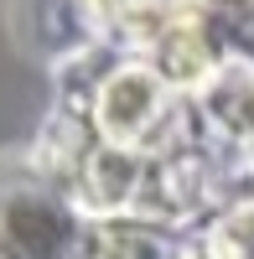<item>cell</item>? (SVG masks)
Instances as JSON below:
<instances>
[{
    "instance_id": "cell-1",
    "label": "cell",
    "mask_w": 254,
    "mask_h": 259,
    "mask_svg": "<svg viewBox=\"0 0 254 259\" xmlns=\"http://www.w3.org/2000/svg\"><path fill=\"white\" fill-rule=\"evenodd\" d=\"M197 104H202L207 124H213V135L228 140L254 166V68H228Z\"/></svg>"
},
{
    "instance_id": "cell-2",
    "label": "cell",
    "mask_w": 254,
    "mask_h": 259,
    "mask_svg": "<svg viewBox=\"0 0 254 259\" xmlns=\"http://www.w3.org/2000/svg\"><path fill=\"white\" fill-rule=\"evenodd\" d=\"M187 0H89V11L99 16V26L109 41H124V47H140L156 26H166Z\"/></svg>"
},
{
    "instance_id": "cell-3",
    "label": "cell",
    "mask_w": 254,
    "mask_h": 259,
    "mask_svg": "<svg viewBox=\"0 0 254 259\" xmlns=\"http://www.w3.org/2000/svg\"><path fill=\"white\" fill-rule=\"evenodd\" d=\"M197 244L207 259H254V192H244L223 212H213Z\"/></svg>"
},
{
    "instance_id": "cell-4",
    "label": "cell",
    "mask_w": 254,
    "mask_h": 259,
    "mask_svg": "<svg viewBox=\"0 0 254 259\" xmlns=\"http://www.w3.org/2000/svg\"><path fill=\"white\" fill-rule=\"evenodd\" d=\"M192 11L239 68H254V0H192Z\"/></svg>"
},
{
    "instance_id": "cell-5",
    "label": "cell",
    "mask_w": 254,
    "mask_h": 259,
    "mask_svg": "<svg viewBox=\"0 0 254 259\" xmlns=\"http://www.w3.org/2000/svg\"><path fill=\"white\" fill-rule=\"evenodd\" d=\"M166 259H207V254H202V244L192 239V244H177V249H172V254H166Z\"/></svg>"
}]
</instances>
